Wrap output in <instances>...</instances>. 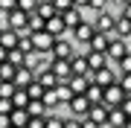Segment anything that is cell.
Returning <instances> with one entry per match:
<instances>
[{
	"mask_svg": "<svg viewBox=\"0 0 131 128\" xmlns=\"http://www.w3.org/2000/svg\"><path fill=\"white\" fill-rule=\"evenodd\" d=\"M12 108H20V111H24L26 108V105H29V96H26V90H20V87H15V93H12Z\"/></svg>",
	"mask_w": 131,
	"mask_h": 128,
	"instance_id": "d4e9b609",
	"label": "cell"
},
{
	"mask_svg": "<svg viewBox=\"0 0 131 128\" xmlns=\"http://www.w3.org/2000/svg\"><path fill=\"white\" fill-rule=\"evenodd\" d=\"M73 35H76V41L88 44L90 38H93V24H88V20H82V24H79V26L73 29Z\"/></svg>",
	"mask_w": 131,
	"mask_h": 128,
	"instance_id": "2e32d148",
	"label": "cell"
},
{
	"mask_svg": "<svg viewBox=\"0 0 131 128\" xmlns=\"http://www.w3.org/2000/svg\"><path fill=\"white\" fill-rule=\"evenodd\" d=\"M26 122H29V114H26V111L12 108V114H9V125H12V128H26Z\"/></svg>",
	"mask_w": 131,
	"mask_h": 128,
	"instance_id": "e0dca14e",
	"label": "cell"
},
{
	"mask_svg": "<svg viewBox=\"0 0 131 128\" xmlns=\"http://www.w3.org/2000/svg\"><path fill=\"white\" fill-rule=\"evenodd\" d=\"M122 99H125V93L119 90L117 82H114V85H108V87L102 90V105H105V108H119Z\"/></svg>",
	"mask_w": 131,
	"mask_h": 128,
	"instance_id": "7a4b0ae2",
	"label": "cell"
},
{
	"mask_svg": "<svg viewBox=\"0 0 131 128\" xmlns=\"http://www.w3.org/2000/svg\"><path fill=\"white\" fill-rule=\"evenodd\" d=\"M12 79H15V67L9 61H3L0 64V82H12Z\"/></svg>",
	"mask_w": 131,
	"mask_h": 128,
	"instance_id": "83f0119b",
	"label": "cell"
},
{
	"mask_svg": "<svg viewBox=\"0 0 131 128\" xmlns=\"http://www.w3.org/2000/svg\"><path fill=\"white\" fill-rule=\"evenodd\" d=\"M6 61H9L15 70H18V67H26V52H20L18 47H15V50H6Z\"/></svg>",
	"mask_w": 131,
	"mask_h": 128,
	"instance_id": "d6986e66",
	"label": "cell"
},
{
	"mask_svg": "<svg viewBox=\"0 0 131 128\" xmlns=\"http://www.w3.org/2000/svg\"><path fill=\"white\" fill-rule=\"evenodd\" d=\"M35 15H38L41 20H50L52 15H56V9H52V3H50V0H38V6H35Z\"/></svg>",
	"mask_w": 131,
	"mask_h": 128,
	"instance_id": "603a6c76",
	"label": "cell"
},
{
	"mask_svg": "<svg viewBox=\"0 0 131 128\" xmlns=\"http://www.w3.org/2000/svg\"><path fill=\"white\" fill-rule=\"evenodd\" d=\"M93 32H99V35H111V32H114V18L108 15V9L96 15V20H93Z\"/></svg>",
	"mask_w": 131,
	"mask_h": 128,
	"instance_id": "8992f818",
	"label": "cell"
},
{
	"mask_svg": "<svg viewBox=\"0 0 131 128\" xmlns=\"http://www.w3.org/2000/svg\"><path fill=\"white\" fill-rule=\"evenodd\" d=\"M52 90H56V99H58V105H61V102H64V105H67V102H70V99H73V93H70V87H67V85H64V82H58V85H56V87H52Z\"/></svg>",
	"mask_w": 131,
	"mask_h": 128,
	"instance_id": "484cf974",
	"label": "cell"
},
{
	"mask_svg": "<svg viewBox=\"0 0 131 128\" xmlns=\"http://www.w3.org/2000/svg\"><path fill=\"white\" fill-rule=\"evenodd\" d=\"M88 3H90V0H73V9H84Z\"/></svg>",
	"mask_w": 131,
	"mask_h": 128,
	"instance_id": "b9f144b4",
	"label": "cell"
},
{
	"mask_svg": "<svg viewBox=\"0 0 131 128\" xmlns=\"http://www.w3.org/2000/svg\"><path fill=\"white\" fill-rule=\"evenodd\" d=\"M79 128H99V125L90 122V119H79Z\"/></svg>",
	"mask_w": 131,
	"mask_h": 128,
	"instance_id": "ab89813d",
	"label": "cell"
},
{
	"mask_svg": "<svg viewBox=\"0 0 131 128\" xmlns=\"http://www.w3.org/2000/svg\"><path fill=\"white\" fill-rule=\"evenodd\" d=\"M117 85H119V90H122L125 96H131V73H125V76H119V79H117Z\"/></svg>",
	"mask_w": 131,
	"mask_h": 128,
	"instance_id": "f546056e",
	"label": "cell"
},
{
	"mask_svg": "<svg viewBox=\"0 0 131 128\" xmlns=\"http://www.w3.org/2000/svg\"><path fill=\"white\" fill-rule=\"evenodd\" d=\"M24 111H26L29 117H35V119H44V117L50 114V111H47V105H44L41 99H29V105H26Z\"/></svg>",
	"mask_w": 131,
	"mask_h": 128,
	"instance_id": "5bb4252c",
	"label": "cell"
},
{
	"mask_svg": "<svg viewBox=\"0 0 131 128\" xmlns=\"http://www.w3.org/2000/svg\"><path fill=\"white\" fill-rule=\"evenodd\" d=\"M64 85L70 87V93H73V96H84V90H88V85H90V82L84 79V76H70Z\"/></svg>",
	"mask_w": 131,
	"mask_h": 128,
	"instance_id": "7c38bea8",
	"label": "cell"
},
{
	"mask_svg": "<svg viewBox=\"0 0 131 128\" xmlns=\"http://www.w3.org/2000/svg\"><path fill=\"white\" fill-rule=\"evenodd\" d=\"M0 114H12V102L9 99H0Z\"/></svg>",
	"mask_w": 131,
	"mask_h": 128,
	"instance_id": "74e56055",
	"label": "cell"
},
{
	"mask_svg": "<svg viewBox=\"0 0 131 128\" xmlns=\"http://www.w3.org/2000/svg\"><path fill=\"white\" fill-rule=\"evenodd\" d=\"M35 6H38V0H18V9H20V12H26V15H29V12H35Z\"/></svg>",
	"mask_w": 131,
	"mask_h": 128,
	"instance_id": "d6a6232c",
	"label": "cell"
},
{
	"mask_svg": "<svg viewBox=\"0 0 131 128\" xmlns=\"http://www.w3.org/2000/svg\"><path fill=\"white\" fill-rule=\"evenodd\" d=\"M128 38H131V32H128Z\"/></svg>",
	"mask_w": 131,
	"mask_h": 128,
	"instance_id": "c3c4849f",
	"label": "cell"
},
{
	"mask_svg": "<svg viewBox=\"0 0 131 128\" xmlns=\"http://www.w3.org/2000/svg\"><path fill=\"white\" fill-rule=\"evenodd\" d=\"M3 61H6V50L0 47V64H3Z\"/></svg>",
	"mask_w": 131,
	"mask_h": 128,
	"instance_id": "f6af8a7d",
	"label": "cell"
},
{
	"mask_svg": "<svg viewBox=\"0 0 131 128\" xmlns=\"http://www.w3.org/2000/svg\"><path fill=\"white\" fill-rule=\"evenodd\" d=\"M18 38H20V35L15 32V29H3V32H0V47H3V50H15V47H18Z\"/></svg>",
	"mask_w": 131,
	"mask_h": 128,
	"instance_id": "ac0fdd59",
	"label": "cell"
},
{
	"mask_svg": "<svg viewBox=\"0 0 131 128\" xmlns=\"http://www.w3.org/2000/svg\"><path fill=\"white\" fill-rule=\"evenodd\" d=\"M84 61H88V70H90V73H96V70H102V67H105L108 58H105V52H90V50H88Z\"/></svg>",
	"mask_w": 131,
	"mask_h": 128,
	"instance_id": "4fadbf2b",
	"label": "cell"
},
{
	"mask_svg": "<svg viewBox=\"0 0 131 128\" xmlns=\"http://www.w3.org/2000/svg\"><path fill=\"white\" fill-rule=\"evenodd\" d=\"M90 82H93V85H99V87H108V85H114V82H117V73L111 70V67H102V70H96V73H90Z\"/></svg>",
	"mask_w": 131,
	"mask_h": 128,
	"instance_id": "5b68a950",
	"label": "cell"
},
{
	"mask_svg": "<svg viewBox=\"0 0 131 128\" xmlns=\"http://www.w3.org/2000/svg\"><path fill=\"white\" fill-rule=\"evenodd\" d=\"M12 93H15L12 82H0V99H12Z\"/></svg>",
	"mask_w": 131,
	"mask_h": 128,
	"instance_id": "1f68e13d",
	"label": "cell"
},
{
	"mask_svg": "<svg viewBox=\"0 0 131 128\" xmlns=\"http://www.w3.org/2000/svg\"><path fill=\"white\" fill-rule=\"evenodd\" d=\"M84 99H88L90 105H102V87L90 82V85H88V90H84Z\"/></svg>",
	"mask_w": 131,
	"mask_h": 128,
	"instance_id": "7402d4cb",
	"label": "cell"
},
{
	"mask_svg": "<svg viewBox=\"0 0 131 128\" xmlns=\"http://www.w3.org/2000/svg\"><path fill=\"white\" fill-rule=\"evenodd\" d=\"M88 47H90V52H105V47H108V35L93 32V38L88 41Z\"/></svg>",
	"mask_w": 131,
	"mask_h": 128,
	"instance_id": "cb8c5ba5",
	"label": "cell"
},
{
	"mask_svg": "<svg viewBox=\"0 0 131 128\" xmlns=\"http://www.w3.org/2000/svg\"><path fill=\"white\" fill-rule=\"evenodd\" d=\"M128 55V41L125 38H108V47H105V58H114V61H119V58Z\"/></svg>",
	"mask_w": 131,
	"mask_h": 128,
	"instance_id": "6da1fadb",
	"label": "cell"
},
{
	"mask_svg": "<svg viewBox=\"0 0 131 128\" xmlns=\"http://www.w3.org/2000/svg\"><path fill=\"white\" fill-rule=\"evenodd\" d=\"M119 3H122V6H128V3H131V0H119Z\"/></svg>",
	"mask_w": 131,
	"mask_h": 128,
	"instance_id": "7dc6e473",
	"label": "cell"
},
{
	"mask_svg": "<svg viewBox=\"0 0 131 128\" xmlns=\"http://www.w3.org/2000/svg\"><path fill=\"white\" fill-rule=\"evenodd\" d=\"M26 96H29V99H41V96H44V87L38 85V82H32V85L26 87Z\"/></svg>",
	"mask_w": 131,
	"mask_h": 128,
	"instance_id": "4dcf8cb0",
	"label": "cell"
},
{
	"mask_svg": "<svg viewBox=\"0 0 131 128\" xmlns=\"http://www.w3.org/2000/svg\"><path fill=\"white\" fill-rule=\"evenodd\" d=\"M32 82H35V73L29 70V67H18V70H15V79H12V85H15V87L26 90Z\"/></svg>",
	"mask_w": 131,
	"mask_h": 128,
	"instance_id": "ba28073f",
	"label": "cell"
},
{
	"mask_svg": "<svg viewBox=\"0 0 131 128\" xmlns=\"http://www.w3.org/2000/svg\"><path fill=\"white\" fill-rule=\"evenodd\" d=\"M15 9H18V0H0V12H3V15H9Z\"/></svg>",
	"mask_w": 131,
	"mask_h": 128,
	"instance_id": "836d02e7",
	"label": "cell"
},
{
	"mask_svg": "<svg viewBox=\"0 0 131 128\" xmlns=\"http://www.w3.org/2000/svg\"><path fill=\"white\" fill-rule=\"evenodd\" d=\"M44 32H47V35H52V38H61V35L67 32V29H64V24H61V15H52L50 20H44Z\"/></svg>",
	"mask_w": 131,
	"mask_h": 128,
	"instance_id": "9c48e42d",
	"label": "cell"
},
{
	"mask_svg": "<svg viewBox=\"0 0 131 128\" xmlns=\"http://www.w3.org/2000/svg\"><path fill=\"white\" fill-rule=\"evenodd\" d=\"M61 24H64V29H76L82 24V12L79 9H67V12H61Z\"/></svg>",
	"mask_w": 131,
	"mask_h": 128,
	"instance_id": "9a60e30c",
	"label": "cell"
},
{
	"mask_svg": "<svg viewBox=\"0 0 131 128\" xmlns=\"http://www.w3.org/2000/svg\"><path fill=\"white\" fill-rule=\"evenodd\" d=\"M26 128H44V119H35V117H29V122Z\"/></svg>",
	"mask_w": 131,
	"mask_h": 128,
	"instance_id": "f35d334b",
	"label": "cell"
},
{
	"mask_svg": "<svg viewBox=\"0 0 131 128\" xmlns=\"http://www.w3.org/2000/svg\"><path fill=\"white\" fill-rule=\"evenodd\" d=\"M90 9H96V12H105V6H108V0H90Z\"/></svg>",
	"mask_w": 131,
	"mask_h": 128,
	"instance_id": "d590c367",
	"label": "cell"
},
{
	"mask_svg": "<svg viewBox=\"0 0 131 128\" xmlns=\"http://www.w3.org/2000/svg\"><path fill=\"white\" fill-rule=\"evenodd\" d=\"M50 70L56 73L58 82H67V79L73 76V73H70V61H58V58H52V61H50Z\"/></svg>",
	"mask_w": 131,
	"mask_h": 128,
	"instance_id": "30bf717a",
	"label": "cell"
},
{
	"mask_svg": "<svg viewBox=\"0 0 131 128\" xmlns=\"http://www.w3.org/2000/svg\"><path fill=\"white\" fill-rule=\"evenodd\" d=\"M0 128H12L9 125V114H0Z\"/></svg>",
	"mask_w": 131,
	"mask_h": 128,
	"instance_id": "60d3db41",
	"label": "cell"
},
{
	"mask_svg": "<svg viewBox=\"0 0 131 128\" xmlns=\"http://www.w3.org/2000/svg\"><path fill=\"white\" fill-rule=\"evenodd\" d=\"M29 41H32V50L35 52H41V55H47V52L52 50V44H56V38L47 32H35V35H29Z\"/></svg>",
	"mask_w": 131,
	"mask_h": 128,
	"instance_id": "3957f363",
	"label": "cell"
},
{
	"mask_svg": "<svg viewBox=\"0 0 131 128\" xmlns=\"http://www.w3.org/2000/svg\"><path fill=\"white\" fill-rule=\"evenodd\" d=\"M73 55H76V52H73V44H67V41L56 38V44H52V50H50V58H58V61H70Z\"/></svg>",
	"mask_w": 131,
	"mask_h": 128,
	"instance_id": "277c9868",
	"label": "cell"
},
{
	"mask_svg": "<svg viewBox=\"0 0 131 128\" xmlns=\"http://www.w3.org/2000/svg\"><path fill=\"white\" fill-rule=\"evenodd\" d=\"M41 102L47 105V111H52V108H56V105H58V99H56V90H44Z\"/></svg>",
	"mask_w": 131,
	"mask_h": 128,
	"instance_id": "f1b7e54d",
	"label": "cell"
},
{
	"mask_svg": "<svg viewBox=\"0 0 131 128\" xmlns=\"http://www.w3.org/2000/svg\"><path fill=\"white\" fill-rule=\"evenodd\" d=\"M119 111H122V114H125V117H131V96H125V99H122Z\"/></svg>",
	"mask_w": 131,
	"mask_h": 128,
	"instance_id": "8d00e7d4",
	"label": "cell"
},
{
	"mask_svg": "<svg viewBox=\"0 0 131 128\" xmlns=\"http://www.w3.org/2000/svg\"><path fill=\"white\" fill-rule=\"evenodd\" d=\"M84 119H90V122H96L99 128H102L108 122V108H105V105H90V111H88Z\"/></svg>",
	"mask_w": 131,
	"mask_h": 128,
	"instance_id": "8fae6325",
	"label": "cell"
},
{
	"mask_svg": "<svg viewBox=\"0 0 131 128\" xmlns=\"http://www.w3.org/2000/svg\"><path fill=\"white\" fill-rule=\"evenodd\" d=\"M122 128H131V117H128V119H125V125H122Z\"/></svg>",
	"mask_w": 131,
	"mask_h": 128,
	"instance_id": "bcb514c9",
	"label": "cell"
},
{
	"mask_svg": "<svg viewBox=\"0 0 131 128\" xmlns=\"http://www.w3.org/2000/svg\"><path fill=\"white\" fill-rule=\"evenodd\" d=\"M44 128H64V119L58 114H47L44 117Z\"/></svg>",
	"mask_w": 131,
	"mask_h": 128,
	"instance_id": "4316f807",
	"label": "cell"
},
{
	"mask_svg": "<svg viewBox=\"0 0 131 128\" xmlns=\"http://www.w3.org/2000/svg\"><path fill=\"white\" fill-rule=\"evenodd\" d=\"M117 64H119V70H122V76H125V73H131V52H128L125 58H119Z\"/></svg>",
	"mask_w": 131,
	"mask_h": 128,
	"instance_id": "e575fe53",
	"label": "cell"
},
{
	"mask_svg": "<svg viewBox=\"0 0 131 128\" xmlns=\"http://www.w3.org/2000/svg\"><path fill=\"white\" fill-rule=\"evenodd\" d=\"M67 108L73 111V119H84V117H88V111H90V102L84 99V96H73V99L67 102Z\"/></svg>",
	"mask_w": 131,
	"mask_h": 128,
	"instance_id": "52a82bcc",
	"label": "cell"
},
{
	"mask_svg": "<svg viewBox=\"0 0 131 128\" xmlns=\"http://www.w3.org/2000/svg\"><path fill=\"white\" fill-rule=\"evenodd\" d=\"M64 128H79V119H64Z\"/></svg>",
	"mask_w": 131,
	"mask_h": 128,
	"instance_id": "7bdbcfd3",
	"label": "cell"
},
{
	"mask_svg": "<svg viewBox=\"0 0 131 128\" xmlns=\"http://www.w3.org/2000/svg\"><path fill=\"white\" fill-rule=\"evenodd\" d=\"M122 18H128V20H131V3H128V6H122Z\"/></svg>",
	"mask_w": 131,
	"mask_h": 128,
	"instance_id": "ee69618b",
	"label": "cell"
},
{
	"mask_svg": "<svg viewBox=\"0 0 131 128\" xmlns=\"http://www.w3.org/2000/svg\"><path fill=\"white\" fill-rule=\"evenodd\" d=\"M125 114H122V111L119 108H108V122L105 125H111V128H122V125H125Z\"/></svg>",
	"mask_w": 131,
	"mask_h": 128,
	"instance_id": "44dd1931",
	"label": "cell"
},
{
	"mask_svg": "<svg viewBox=\"0 0 131 128\" xmlns=\"http://www.w3.org/2000/svg\"><path fill=\"white\" fill-rule=\"evenodd\" d=\"M70 73L73 76H88V61H84V55H73L70 58Z\"/></svg>",
	"mask_w": 131,
	"mask_h": 128,
	"instance_id": "ffe728a7",
	"label": "cell"
}]
</instances>
